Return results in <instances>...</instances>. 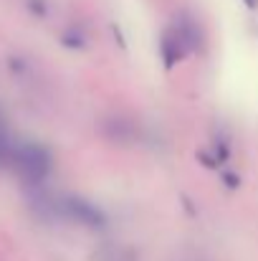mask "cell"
Segmentation results:
<instances>
[{
	"instance_id": "6da1fadb",
	"label": "cell",
	"mask_w": 258,
	"mask_h": 261,
	"mask_svg": "<svg viewBox=\"0 0 258 261\" xmlns=\"http://www.w3.org/2000/svg\"><path fill=\"white\" fill-rule=\"evenodd\" d=\"M15 163H18V170L23 173V177L31 180V182H41L51 173L48 150L41 147V145H33V142H25L15 150Z\"/></svg>"
},
{
	"instance_id": "7a4b0ae2",
	"label": "cell",
	"mask_w": 258,
	"mask_h": 261,
	"mask_svg": "<svg viewBox=\"0 0 258 261\" xmlns=\"http://www.w3.org/2000/svg\"><path fill=\"white\" fill-rule=\"evenodd\" d=\"M61 211H64L69 218L84 223L86 228H101V226L106 223L104 213H101L94 203H89V200L79 198V195H69V198H64V200H61Z\"/></svg>"
},
{
	"instance_id": "3957f363",
	"label": "cell",
	"mask_w": 258,
	"mask_h": 261,
	"mask_svg": "<svg viewBox=\"0 0 258 261\" xmlns=\"http://www.w3.org/2000/svg\"><path fill=\"white\" fill-rule=\"evenodd\" d=\"M187 51L190 48L185 46V41L180 38V33L175 31V25L165 28V33L160 36V56L165 61V69H175Z\"/></svg>"
},
{
	"instance_id": "277c9868",
	"label": "cell",
	"mask_w": 258,
	"mask_h": 261,
	"mask_svg": "<svg viewBox=\"0 0 258 261\" xmlns=\"http://www.w3.org/2000/svg\"><path fill=\"white\" fill-rule=\"evenodd\" d=\"M8 155V137H5V127H3V122H0V160Z\"/></svg>"
},
{
	"instance_id": "5b68a950",
	"label": "cell",
	"mask_w": 258,
	"mask_h": 261,
	"mask_svg": "<svg viewBox=\"0 0 258 261\" xmlns=\"http://www.w3.org/2000/svg\"><path fill=\"white\" fill-rule=\"evenodd\" d=\"M243 3H246V8H248V10H256L258 8V0H243Z\"/></svg>"
}]
</instances>
